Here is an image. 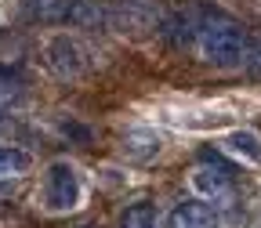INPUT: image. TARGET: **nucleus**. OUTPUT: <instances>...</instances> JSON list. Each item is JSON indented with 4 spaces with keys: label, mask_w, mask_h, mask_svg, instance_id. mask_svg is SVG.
<instances>
[{
    "label": "nucleus",
    "mask_w": 261,
    "mask_h": 228,
    "mask_svg": "<svg viewBox=\"0 0 261 228\" xmlns=\"http://www.w3.org/2000/svg\"><path fill=\"white\" fill-rule=\"evenodd\" d=\"M33 170V152L11 141H0V181H15Z\"/></svg>",
    "instance_id": "obj_5"
},
{
    "label": "nucleus",
    "mask_w": 261,
    "mask_h": 228,
    "mask_svg": "<svg viewBox=\"0 0 261 228\" xmlns=\"http://www.w3.org/2000/svg\"><path fill=\"white\" fill-rule=\"evenodd\" d=\"M218 217H214V207L203 203V200H185L171 210L167 224L163 228H214Z\"/></svg>",
    "instance_id": "obj_4"
},
{
    "label": "nucleus",
    "mask_w": 261,
    "mask_h": 228,
    "mask_svg": "<svg viewBox=\"0 0 261 228\" xmlns=\"http://www.w3.org/2000/svg\"><path fill=\"white\" fill-rule=\"evenodd\" d=\"M120 228H156V207L152 203H135L120 217Z\"/></svg>",
    "instance_id": "obj_8"
},
{
    "label": "nucleus",
    "mask_w": 261,
    "mask_h": 228,
    "mask_svg": "<svg viewBox=\"0 0 261 228\" xmlns=\"http://www.w3.org/2000/svg\"><path fill=\"white\" fill-rule=\"evenodd\" d=\"M44 62H47V69H51L58 80H80V76L91 69V58H87L84 44H80L76 37H69V33H58V37L47 40Z\"/></svg>",
    "instance_id": "obj_3"
},
{
    "label": "nucleus",
    "mask_w": 261,
    "mask_h": 228,
    "mask_svg": "<svg viewBox=\"0 0 261 228\" xmlns=\"http://www.w3.org/2000/svg\"><path fill=\"white\" fill-rule=\"evenodd\" d=\"M192 185L200 188L203 195H218V192L228 188V174L221 167H200V170L192 174Z\"/></svg>",
    "instance_id": "obj_6"
},
{
    "label": "nucleus",
    "mask_w": 261,
    "mask_h": 228,
    "mask_svg": "<svg viewBox=\"0 0 261 228\" xmlns=\"http://www.w3.org/2000/svg\"><path fill=\"white\" fill-rule=\"evenodd\" d=\"M4 195H11V181H0V200H4Z\"/></svg>",
    "instance_id": "obj_9"
},
{
    "label": "nucleus",
    "mask_w": 261,
    "mask_h": 228,
    "mask_svg": "<svg viewBox=\"0 0 261 228\" xmlns=\"http://www.w3.org/2000/svg\"><path fill=\"white\" fill-rule=\"evenodd\" d=\"M80 174L69 159H55L51 167L44 170V188H40V200L47 214H69L80 207Z\"/></svg>",
    "instance_id": "obj_2"
},
{
    "label": "nucleus",
    "mask_w": 261,
    "mask_h": 228,
    "mask_svg": "<svg viewBox=\"0 0 261 228\" xmlns=\"http://www.w3.org/2000/svg\"><path fill=\"white\" fill-rule=\"evenodd\" d=\"M228 152H236L243 159H261V134L254 130H236V134H228Z\"/></svg>",
    "instance_id": "obj_7"
},
{
    "label": "nucleus",
    "mask_w": 261,
    "mask_h": 228,
    "mask_svg": "<svg viewBox=\"0 0 261 228\" xmlns=\"http://www.w3.org/2000/svg\"><path fill=\"white\" fill-rule=\"evenodd\" d=\"M196 47H200V58L218 65V69H236V65H243L250 58V37L232 18L203 22L196 29Z\"/></svg>",
    "instance_id": "obj_1"
}]
</instances>
